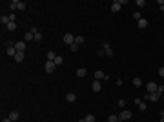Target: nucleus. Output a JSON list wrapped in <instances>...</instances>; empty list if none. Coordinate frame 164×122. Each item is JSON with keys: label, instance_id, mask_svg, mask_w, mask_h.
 Returning <instances> with one entry per match:
<instances>
[{"label": "nucleus", "instance_id": "nucleus-1", "mask_svg": "<svg viewBox=\"0 0 164 122\" xmlns=\"http://www.w3.org/2000/svg\"><path fill=\"white\" fill-rule=\"evenodd\" d=\"M9 8L11 11H24L26 9V2H22V0H13V2H9Z\"/></svg>", "mask_w": 164, "mask_h": 122}, {"label": "nucleus", "instance_id": "nucleus-2", "mask_svg": "<svg viewBox=\"0 0 164 122\" xmlns=\"http://www.w3.org/2000/svg\"><path fill=\"white\" fill-rule=\"evenodd\" d=\"M131 118V111L129 109H122L120 115H119V122H124V120H129Z\"/></svg>", "mask_w": 164, "mask_h": 122}, {"label": "nucleus", "instance_id": "nucleus-3", "mask_svg": "<svg viewBox=\"0 0 164 122\" xmlns=\"http://www.w3.org/2000/svg\"><path fill=\"white\" fill-rule=\"evenodd\" d=\"M55 67H57V64H55V62H51V60H47V62L44 64L46 73H53V71H55Z\"/></svg>", "mask_w": 164, "mask_h": 122}, {"label": "nucleus", "instance_id": "nucleus-4", "mask_svg": "<svg viewBox=\"0 0 164 122\" xmlns=\"http://www.w3.org/2000/svg\"><path fill=\"white\" fill-rule=\"evenodd\" d=\"M93 77H95L97 80H108V78H110V77H108L104 71H100V69H97V71L93 73Z\"/></svg>", "mask_w": 164, "mask_h": 122}, {"label": "nucleus", "instance_id": "nucleus-5", "mask_svg": "<svg viewBox=\"0 0 164 122\" xmlns=\"http://www.w3.org/2000/svg\"><path fill=\"white\" fill-rule=\"evenodd\" d=\"M102 49H104V55H106V57H110V58H111V57L115 55V53H113V49L110 48V44H108V42H106V44L102 46Z\"/></svg>", "mask_w": 164, "mask_h": 122}, {"label": "nucleus", "instance_id": "nucleus-6", "mask_svg": "<svg viewBox=\"0 0 164 122\" xmlns=\"http://www.w3.org/2000/svg\"><path fill=\"white\" fill-rule=\"evenodd\" d=\"M157 86H159V84H155V82H151V80H149V82L146 84V89H148V93H157Z\"/></svg>", "mask_w": 164, "mask_h": 122}, {"label": "nucleus", "instance_id": "nucleus-7", "mask_svg": "<svg viewBox=\"0 0 164 122\" xmlns=\"http://www.w3.org/2000/svg\"><path fill=\"white\" fill-rule=\"evenodd\" d=\"M120 8H122V2H119V0H115V2H111V11H113V13L120 11Z\"/></svg>", "mask_w": 164, "mask_h": 122}, {"label": "nucleus", "instance_id": "nucleus-8", "mask_svg": "<svg viewBox=\"0 0 164 122\" xmlns=\"http://www.w3.org/2000/svg\"><path fill=\"white\" fill-rule=\"evenodd\" d=\"M64 42L71 46V44L75 42V35H71V33H66V35H64Z\"/></svg>", "mask_w": 164, "mask_h": 122}, {"label": "nucleus", "instance_id": "nucleus-9", "mask_svg": "<svg viewBox=\"0 0 164 122\" xmlns=\"http://www.w3.org/2000/svg\"><path fill=\"white\" fill-rule=\"evenodd\" d=\"M15 48H17V51H22V53H24V49H26V40H18V42H15Z\"/></svg>", "mask_w": 164, "mask_h": 122}, {"label": "nucleus", "instance_id": "nucleus-10", "mask_svg": "<svg viewBox=\"0 0 164 122\" xmlns=\"http://www.w3.org/2000/svg\"><path fill=\"white\" fill-rule=\"evenodd\" d=\"M6 53H8V57H13V58H15V55H17V48H15V46H8Z\"/></svg>", "mask_w": 164, "mask_h": 122}, {"label": "nucleus", "instance_id": "nucleus-11", "mask_svg": "<svg viewBox=\"0 0 164 122\" xmlns=\"http://www.w3.org/2000/svg\"><path fill=\"white\" fill-rule=\"evenodd\" d=\"M100 87H102V86H100V80H95V82L91 84V89H93L95 93H99V91H100Z\"/></svg>", "mask_w": 164, "mask_h": 122}, {"label": "nucleus", "instance_id": "nucleus-12", "mask_svg": "<svg viewBox=\"0 0 164 122\" xmlns=\"http://www.w3.org/2000/svg\"><path fill=\"white\" fill-rule=\"evenodd\" d=\"M24 40H26V42H29V40H35V33H33V31H28V33L24 35Z\"/></svg>", "mask_w": 164, "mask_h": 122}, {"label": "nucleus", "instance_id": "nucleus-13", "mask_svg": "<svg viewBox=\"0 0 164 122\" xmlns=\"http://www.w3.org/2000/svg\"><path fill=\"white\" fill-rule=\"evenodd\" d=\"M84 42H86V38L82 37V35H75V44H78V46H80V44H84Z\"/></svg>", "mask_w": 164, "mask_h": 122}, {"label": "nucleus", "instance_id": "nucleus-14", "mask_svg": "<svg viewBox=\"0 0 164 122\" xmlns=\"http://www.w3.org/2000/svg\"><path fill=\"white\" fill-rule=\"evenodd\" d=\"M139 28H140V29H146V28H148V20H146V18H140V20H139Z\"/></svg>", "mask_w": 164, "mask_h": 122}, {"label": "nucleus", "instance_id": "nucleus-15", "mask_svg": "<svg viewBox=\"0 0 164 122\" xmlns=\"http://www.w3.org/2000/svg\"><path fill=\"white\" fill-rule=\"evenodd\" d=\"M15 60L20 64V62L24 60V53H22V51H17V55H15Z\"/></svg>", "mask_w": 164, "mask_h": 122}, {"label": "nucleus", "instance_id": "nucleus-16", "mask_svg": "<svg viewBox=\"0 0 164 122\" xmlns=\"http://www.w3.org/2000/svg\"><path fill=\"white\" fill-rule=\"evenodd\" d=\"M66 100H67V102H75V100H77V95H75V93H67V95H66Z\"/></svg>", "mask_w": 164, "mask_h": 122}, {"label": "nucleus", "instance_id": "nucleus-17", "mask_svg": "<svg viewBox=\"0 0 164 122\" xmlns=\"http://www.w3.org/2000/svg\"><path fill=\"white\" fill-rule=\"evenodd\" d=\"M86 73H88V71H86L84 67H78V69H77V77H80V78H82V77H86Z\"/></svg>", "mask_w": 164, "mask_h": 122}, {"label": "nucleus", "instance_id": "nucleus-18", "mask_svg": "<svg viewBox=\"0 0 164 122\" xmlns=\"http://www.w3.org/2000/svg\"><path fill=\"white\" fill-rule=\"evenodd\" d=\"M0 22H2V26H8L11 20H9V17H6V15H2V17H0Z\"/></svg>", "mask_w": 164, "mask_h": 122}, {"label": "nucleus", "instance_id": "nucleus-19", "mask_svg": "<svg viewBox=\"0 0 164 122\" xmlns=\"http://www.w3.org/2000/svg\"><path fill=\"white\" fill-rule=\"evenodd\" d=\"M6 28H8V31H15V29H17V22H9Z\"/></svg>", "mask_w": 164, "mask_h": 122}, {"label": "nucleus", "instance_id": "nucleus-20", "mask_svg": "<svg viewBox=\"0 0 164 122\" xmlns=\"http://www.w3.org/2000/svg\"><path fill=\"white\" fill-rule=\"evenodd\" d=\"M133 86H135V87H140V86H142V78H137V77H135V78H133Z\"/></svg>", "mask_w": 164, "mask_h": 122}, {"label": "nucleus", "instance_id": "nucleus-21", "mask_svg": "<svg viewBox=\"0 0 164 122\" xmlns=\"http://www.w3.org/2000/svg\"><path fill=\"white\" fill-rule=\"evenodd\" d=\"M9 118H11L13 122H15V120H18V111H11V113H9Z\"/></svg>", "mask_w": 164, "mask_h": 122}, {"label": "nucleus", "instance_id": "nucleus-22", "mask_svg": "<svg viewBox=\"0 0 164 122\" xmlns=\"http://www.w3.org/2000/svg\"><path fill=\"white\" fill-rule=\"evenodd\" d=\"M53 62H55V64H57V66H62V62H64V58H62V57H60V55H57V58H55V60H53Z\"/></svg>", "mask_w": 164, "mask_h": 122}, {"label": "nucleus", "instance_id": "nucleus-23", "mask_svg": "<svg viewBox=\"0 0 164 122\" xmlns=\"http://www.w3.org/2000/svg\"><path fill=\"white\" fill-rule=\"evenodd\" d=\"M108 122H119V115H110L108 117Z\"/></svg>", "mask_w": 164, "mask_h": 122}, {"label": "nucleus", "instance_id": "nucleus-24", "mask_svg": "<svg viewBox=\"0 0 164 122\" xmlns=\"http://www.w3.org/2000/svg\"><path fill=\"white\" fill-rule=\"evenodd\" d=\"M55 58H57V55H55L53 51H47V60H51V62H53Z\"/></svg>", "mask_w": 164, "mask_h": 122}, {"label": "nucleus", "instance_id": "nucleus-25", "mask_svg": "<svg viewBox=\"0 0 164 122\" xmlns=\"http://www.w3.org/2000/svg\"><path fill=\"white\" fill-rule=\"evenodd\" d=\"M84 120H86V122H95V117L90 113V115H86V117H84Z\"/></svg>", "mask_w": 164, "mask_h": 122}, {"label": "nucleus", "instance_id": "nucleus-26", "mask_svg": "<svg viewBox=\"0 0 164 122\" xmlns=\"http://www.w3.org/2000/svg\"><path fill=\"white\" fill-rule=\"evenodd\" d=\"M137 107H139V109H140V111H146V107H148V106H146V102H144V100H142V102H140V104H139V106H137Z\"/></svg>", "mask_w": 164, "mask_h": 122}, {"label": "nucleus", "instance_id": "nucleus-27", "mask_svg": "<svg viewBox=\"0 0 164 122\" xmlns=\"http://www.w3.org/2000/svg\"><path fill=\"white\" fill-rule=\"evenodd\" d=\"M157 93L162 97V95H164V86H157Z\"/></svg>", "mask_w": 164, "mask_h": 122}, {"label": "nucleus", "instance_id": "nucleus-28", "mask_svg": "<svg viewBox=\"0 0 164 122\" xmlns=\"http://www.w3.org/2000/svg\"><path fill=\"white\" fill-rule=\"evenodd\" d=\"M133 18H135V20H140L142 17H140V13H139V11H135V13H133Z\"/></svg>", "mask_w": 164, "mask_h": 122}, {"label": "nucleus", "instance_id": "nucleus-29", "mask_svg": "<svg viewBox=\"0 0 164 122\" xmlns=\"http://www.w3.org/2000/svg\"><path fill=\"white\" fill-rule=\"evenodd\" d=\"M35 40H37V42H40V40H42V35H40V31H38V33H35Z\"/></svg>", "mask_w": 164, "mask_h": 122}, {"label": "nucleus", "instance_id": "nucleus-30", "mask_svg": "<svg viewBox=\"0 0 164 122\" xmlns=\"http://www.w3.org/2000/svg\"><path fill=\"white\" fill-rule=\"evenodd\" d=\"M69 49H71V51H77V49H78V44H75V42H73V44L69 46Z\"/></svg>", "mask_w": 164, "mask_h": 122}, {"label": "nucleus", "instance_id": "nucleus-31", "mask_svg": "<svg viewBox=\"0 0 164 122\" xmlns=\"http://www.w3.org/2000/svg\"><path fill=\"white\" fill-rule=\"evenodd\" d=\"M137 6H139V8H144L146 2H144V0H137Z\"/></svg>", "mask_w": 164, "mask_h": 122}, {"label": "nucleus", "instance_id": "nucleus-32", "mask_svg": "<svg viewBox=\"0 0 164 122\" xmlns=\"http://www.w3.org/2000/svg\"><path fill=\"white\" fill-rule=\"evenodd\" d=\"M159 9L164 11V0H159Z\"/></svg>", "mask_w": 164, "mask_h": 122}, {"label": "nucleus", "instance_id": "nucleus-33", "mask_svg": "<svg viewBox=\"0 0 164 122\" xmlns=\"http://www.w3.org/2000/svg\"><path fill=\"white\" fill-rule=\"evenodd\" d=\"M9 20H11V22H17V15L11 13V15H9Z\"/></svg>", "mask_w": 164, "mask_h": 122}, {"label": "nucleus", "instance_id": "nucleus-34", "mask_svg": "<svg viewBox=\"0 0 164 122\" xmlns=\"http://www.w3.org/2000/svg\"><path fill=\"white\" fill-rule=\"evenodd\" d=\"M124 106H126V100L120 98V100H119V107H124Z\"/></svg>", "mask_w": 164, "mask_h": 122}, {"label": "nucleus", "instance_id": "nucleus-35", "mask_svg": "<svg viewBox=\"0 0 164 122\" xmlns=\"http://www.w3.org/2000/svg\"><path fill=\"white\" fill-rule=\"evenodd\" d=\"M159 75H160V77H164V67H159Z\"/></svg>", "mask_w": 164, "mask_h": 122}, {"label": "nucleus", "instance_id": "nucleus-36", "mask_svg": "<svg viewBox=\"0 0 164 122\" xmlns=\"http://www.w3.org/2000/svg\"><path fill=\"white\" fill-rule=\"evenodd\" d=\"M2 122H13V120H11V118L8 117V118H2Z\"/></svg>", "mask_w": 164, "mask_h": 122}, {"label": "nucleus", "instance_id": "nucleus-37", "mask_svg": "<svg viewBox=\"0 0 164 122\" xmlns=\"http://www.w3.org/2000/svg\"><path fill=\"white\" fill-rule=\"evenodd\" d=\"M160 122H164V111H160Z\"/></svg>", "mask_w": 164, "mask_h": 122}, {"label": "nucleus", "instance_id": "nucleus-38", "mask_svg": "<svg viewBox=\"0 0 164 122\" xmlns=\"http://www.w3.org/2000/svg\"><path fill=\"white\" fill-rule=\"evenodd\" d=\"M77 122H86V120H84V118H80V120H77Z\"/></svg>", "mask_w": 164, "mask_h": 122}, {"label": "nucleus", "instance_id": "nucleus-39", "mask_svg": "<svg viewBox=\"0 0 164 122\" xmlns=\"http://www.w3.org/2000/svg\"><path fill=\"white\" fill-rule=\"evenodd\" d=\"M162 98H164V95H162Z\"/></svg>", "mask_w": 164, "mask_h": 122}]
</instances>
